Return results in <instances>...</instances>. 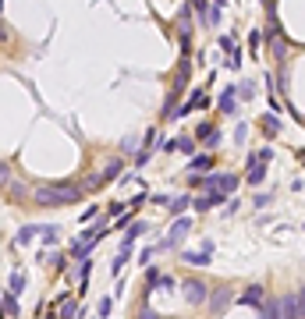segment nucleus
Masks as SVG:
<instances>
[{"instance_id":"10","label":"nucleus","mask_w":305,"mask_h":319,"mask_svg":"<svg viewBox=\"0 0 305 319\" xmlns=\"http://www.w3.org/2000/svg\"><path fill=\"white\" fill-rule=\"evenodd\" d=\"M224 199H227V195H210V192H206V195H199V199H195L192 206H195V209L202 213V209H213V206H220Z\"/></svg>"},{"instance_id":"2","label":"nucleus","mask_w":305,"mask_h":319,"mask_svg":"<svg viewBox=\"0 0 305 319\" xmlns=\"http://www.w3.org/2000/svg\"><path fill=\"white\" fill-rule=\"evenodd\" d=\"M78 195H82V188H75V184H57V188H39L36 192L39 202H75Z\"/></svg>"},{"instance_id":"15","label":"nucleus","mask_w":305,"mask_h":319,"mask_svg":"<svg viewBox=\"0 0 305 319\" xmlns=\"http://www.w3.org/2000/svg\"><path fill=\"white\" fill-rule=\"evenodd\" d=\"M185 262H192V266H210V245H206L202 252H185Z\"/></svg>"},{"instance_id":"8","label":"nucleus","mask_w":305,"mask_h":319,"mask_svg":"<svg viewBox=\"0 0 305 319\" xmlns=\"http://www.w3.org/2000/svg\"><path fill=\"white\" fill-rule=\"evenodd\" d=\"M195 139H202L206 146H217V142H220V135H217L213 124H199V128H195Z\"/></svg>"},{"instance_id":"9","label":"nucleus","mask_w":305,"mask_h":319,"mask_svg":"<svg viewBox=\"0 0 305 319\" xmlns=\"http://www.w3.org/2000/svg\"><path fill=\"white\" fill-rule=\"evenodd\" d=\"M263 177H266V163H263V160H256V163L248 167V174H245V184H259Z\"/></svg>"},{"instance_id":"4","label":"nucleus","mask_w":305,"mask_h":319,"mask_svg":"<svg viewBox=\"0 0 305 319\" xmlns=\"http://www.w3.org/2000/svg\"><path fill=\"white\" fill-rule=\"evenodd\" d=\"M181 291H185V298H188V305H202V302L210 298V291H206V284H202V280H195V277H188V280L181 284Z\"/></svg>"},{"instance_id":"3","label":"nucleus","mask_w":305,"mask_h":319,"mask_svg":"<svg viewBox=\"0 0 305 319\" xmlns=\"http://www.w3.org/2000/svg\"><path fill=\"white\" fill-rule=\"evenodd\" d=\"M188 231H192V220H188V217H177V220L170 224V231H167V238L160 241L156 248H160V252H167V248H174V245H181Z\"/></svg>"},{"instance_id":"19","label":"nucleus","mask_w":305,"mask_h":319,"mask_svg":"<svg viewBox=\"0 0 305 319\" xmlns=\"http://www.w3.org/2000/svg\"><path fill=\"white\" fill-rule=\"evenodd\" d=\"M266 43V32H259V29H252V36H248V50L252 54H259V46Z\"/></svg>"},{"instance_id":"16","label":"nucleus","mask_w":305,"mask_h":319,"mask_svg":"<svg viewBox=\"0 0 305 319\" xmlns=\"http://www.w3.org/2000/svg\"><path fill=\"white\" fill-rule=\"evenodd\" d=\"M234 96H238V89H234V85H227V89L220 92V110H224V114H231V110H234Z\"/></svg>"},{"instance_id":"20","label":"nucleus","mask_w":305,"mask_h":319,"mask_svg":"<svg viewBox=\"0 0 305 319\" xmlns=\"http://www.w3.org/2000/svg\"><path fill=\"white\" fill-rule=\"evenodd\" d=\"M188 206H192V199H188V195H177V199L170 202V213H174V217H181V213H185Z\"/></svg>"},{"instance_id":"28","label":"nucleus","mask_w":305,"mask_h":319,"mask_svg":"<svg viewBox=\"0 0 305 319\" xmlns=\"http://www.w3.org/2000/svg\"><path fill=\"white\" fill-rule=\"evenodd\" d=\"M302 163H305V156H302Z\"/></svg>"},{"instance_id":"25","label":"nucleus","mask_w":305,"mask_h":319,"mask_svg":"<svg viewBox=\"0 0 305 319\" xmlns=\"http://www.w3.org/2000/svg\"><path fill=\"white\" fill-rule=\"evenodd\" d=\"M238 92H245V99H252V92H256V85H252V82H245V85H241Z\"/></svg>"},{"instance_id":"1","label":"nucleus","mask_w":305,"mask_h":319,"mask_svg":"<svg viewBox=\"0 0 305 319\" xmlns=\"http://www.w3.org/2000/svg\"><path fill=\"white\" fill-rule=\"evenodd\" d=\"M192 184H202V192H210V195H234L241 177L238 174H210V177H199Z\"/></svg>"},{"instance_id":"6","label":"nucleus","mask_w":305,"mask_h":319,"mask_svg":"<svg viewBox=\"0 0 305 319\" xmlns=\"http://www.w3.org/2000/svg\"><path fill=\"white\" fill-rule=\"evenodd\" d=\"M281 319H298V295L281 298Z\"/></svg>"},{"instance_id":"7","label":"nucleus","mask_w":305,"mask_h":319,"mask_svg":"<svg viewBox=\"0 0 305 319\" xmlns=\"http://www.w3.org/2000/svg\"><path fill=\"white\" fill-rule=\"evenodd\" d=\"M259 319H281V298H263Z\"/></svg>"},{"instance_id":"13","label":"nucleus","mask_w":305,"mask_h":319,"mask_svg":"<svg viewBox=\"0 0 305 319\" xmlns=\"http://www.w3.org/2000/svg\"><path fill=\"white\" fill-rule=\"evenodd\" d=\"M259 128H263V131L273 139V135L281 131V121H277V114H263V117H259Z\"/></svg>"},{"instance_id":"26","label":"nucleus","mask_w":305,"mask_h":319,"mask_svg":"<svg viewBox=\"0 0 305 319\" xmlns=\"http://www.w3.org/2000/svg\"><path fill=\"white\" fill-rule=\"evenodd\" d=\"M298 319H305V291H298Z\"/></svg>"},{"instance_id":"17","label":"nucleus","mask_w":305,"mask_h":319,"mask_svg":"<svg viewBox=\"0 0 305 319\" xmlns=\"http://www.w3.org/2000/svg\"><path fill=\"white\" fill-rule=\"evenodd\" d=\"M210 167H213V156H192V163H188V170H192V174H195V170H202V174H206Z\"/></svg>"},{"instance_id":"27","label":"nucleus","mask_w":305,"mask_h":319,"mask_svg":"<svg viewBox=\"0 0 305 319\" xmlns=\"http://www.w3.org/2000/svg\"><path fill=\"white\" fill-rule=\"evenodd\" d=\"M139 319H156V312H152L149 305H146V309H142V312H139Z\"/></svg>"},{"instance_id":"5","label":"nucleus","mask_w":305,"mask_h":319,"mask_svg":"<svg viewBox=\"0 0 305 319\" xmlns=\"http://www.w3.org/2000/svg\"><path fill=\"white\" fill-rule=\"evenodd\" d=\"M96 245H99V231H89V234H82V238L71 245V255H75V259H85Z\"/></svg>"},{"instance_id":"18","label":"nucleus","mask_w":305,"mask_h":319,"mask_svg":"<svg viewBox=\"0 0 305 319\" xmlns=\"http://www.w3.org/2000/svg\"><path fill=\"white\" fill-rule=\"evenodd\" d=\"M75 312H78L75 298H61V319H75Z\"/></svg>"},{"instance_id":"12","label":"nucleus","mask_w":305,"mask_h":319,"mask_svg":"<svg viewBox=\"0 0 305 319\" xmlns=\"http://www.w3.org/2000/svg\"><path fill=\"white\" fill-rule=\"evenodd\" d=\"M227 302H231V291H227V287H220V291H213L210 309H213V312H224V309H227Z\"/></svg>"},{"instance_id":"21","label":"nucleus","mask_w":305,"mask_h":319,"mask_svg":"<svg viewBox=\"0 0 305 319\" xmlns=\"http://www.w3.org/2000/svg\"><path fill=\"white\" fill-rule=\"evenodd\" d=\"M21 287H25V273L14 270V273H11V295H21Z\"/></svg>"},{"instance_id":"11","label":"nucleus","mask_w":305,"mask_h":319,"mask_svg":"<svg viewBox=\"0 0 305 319\" xmlns=\"http://www.w3.org/2000/svg\"><path fill=\"white\" fill-rule=\"evenodd\" d=\"M263 298H266V291H263V287H248L238 302H241V305H256V309H259V305H263Z\"/></svg>"},{"instance_id":"22","label":"nucleus","mask_w":305,"mask_h":319,"mask_svg":"<svg viewBox=\"0 0 305 319\" xmlns=\"http://www.w3.org/2000/svg\"><path fill=\"white\" fill-rule=\"evenodd\" d=\"M89 270H92V262H89V259H82V262H78V280H85V277H89Z\"/></svg>"},{"instance_id":"14","label":"nucleus","mask_w":305,"mask_h":319,"mask_svg":"<svg viewBox=\"0 0 305 319\" xmlns=\"http://www.w3.org/2000/svg\"><path fill=\"white\" fill-rule=\"evenodd\" d=\"M163 149H167V153H174V149H177V153H192V149H195V142H192V139H170Z\"/></svg>"},{"instance_id":"24","label":"nucleus","mask_w":305,"mask_h":319,"mask_svg":"<svg viewBox=\"0 0 305 319\" xmlns=\"http://www.w3.org/2000/svg\"><path fill=\"white\" fill-rule=\"evenodd\" d=\"M256 156L263 160V163H270V160H273V149H270V146H263V149H259V153H256Z\"/></svg>"},{"instance_id":"23","label":"nucleus","mask_w":305,"mask_h":319,"mask_svg":"<svg viewBox=\"0 0 305 319\" xmlns=\"http://www.w3.org/2000/svg\"><path fill=\"white\" fill-rule=\"evenodd\" d=\"M110 309H114V298H103L99 302V316H110Z\"/></svg>"}]
</instances>
